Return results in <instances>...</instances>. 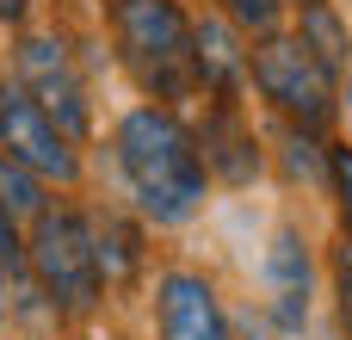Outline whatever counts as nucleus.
<instances>
[{
	"mask_svg": "<svg viewBox=\"0 0 352 340\" xmlns=\"http://www.w3.org/2000/svg\"><path fill=\"white\" fill-rule=\"evenodd\" d=\"M346 99H352V81H346Z\"/></svg>",
	"mask_w": 352,
	"mask_h": 340,
	"instance_id": "nucleus-20",
	"label": "nucleus"
},
{
	"mask_svg": "<svg viewBox=\"0 0 352 340\" xmlns=\"http://www.w3.org/2000/svg\"><path fill=\"white\" fill-rule=\"evenodd\" d=\"M223 19H229L235 31H260V37H272V25H278V0H223Z\"/></svg>",
	"mask_w": 352,
	"mask_h": 340,
	"instance_id": "nucleus-14",
	"label": "nucleus"
},
{
	"mask_svg": "<svg viewBox=\"0 0 352 340\" xmlns=\"http://www.w3.org/2000/svg\"><path fill=\"white\" fill-rule=\"evenodd\" d=\"M25 6H31V0H0V19H6V25H19V19H25Z\"/></svg>",
	"mask_w": 352,
	"mask_h": 340,
	"instance_id": "nucleus-18",
	"label": "nucleus"
},
{
	"mask_svg": "<svg viewBox=\"0 0 352 340\" xmlns=\"http://www.w3.org/2000/svg\"><path fill=\"white\" fill-rule=\"evenodd\" d=\"M328 186H334V204H340V229L352 242V149H328Z\"/></svg>",
	"mask_w": 352,
	"mask_h": 340,
	"instance_id": "nucleus-15",
	"label": "nucleus"
},
{
	"mask_svg": "<svg viewBox=\"0 0 352 340\" xmlns=\"http://www.w3.org/2000/svg\"><path fill=\"white\" fill-rule=\"evenodd\" d=\"M19 87L37 99V111L74 142L93 130V105H87V81L74 68V50L62 37H25L19 43Z\"/></svg>",
	"mask_w": 352,
	"mask_h": 340,
	"instance_id": "nucleus-5",
	"label": "nucleus"
},
{
	"mask_svg": "<svg viewBox=\"0 0 352 340\" xmlns=\"http://www.w3.org/2000/svg\"><path fill=\"white\" fill-rule=\"evenodd\" d=\"M266 285H272V310H278V322H285L291 334H303V322H309V248H303V235H297L291 223L272 235Z\"/></svg>",
	"mask_w": 352,
	"mask_h": 340,
	"instance_id": "nucleus-10",
	"label": "nucleus"
},
{
	"mask_svg": "<svg viewBox=\"0 0 352 340\" xmlns=\"http://www.w3.org/2000/svg\"><path fill=\"white\" fill-rule=\"evenodd\" d=\"M297 43H303L328 74H346L352 68V31H346V19H340L328 0H297Z\"/></svg>",
	"mask_w": 352,
	"mask_h": 340,
	"instance_id": "nucleus-11",
	"label": "nucleus"
},
{
	"mask_svg": "<svg viewBox=\"0 0 352 340\" xmlns=\"http://www.w3.org/2000/svg\"><path fill=\"white\" fill-rule=\"evenodd\" d=\"M192 68H198V87L217 93L223 105L248 87V50H241V31L223 12H210V19L192 25Z\"/></svg>",
	"mask_w": 352,
	"mask_h": 340,
	"instance_id": "nucleus-8",
	"label": "nucleus"
},
{
	"mask_svg": "<svg viewBox=\"0 0 352 340\" xmlns=\"http://www.w3.org/2000/svg\"><path fill=\"white\" fill-rule=\"evenodd\" d=\"M111 37L130 68V81L155 99H186L198 87L192 68V19L179 0H111Z\"/></svg>",
	"mask_w": 352,
	"mask_h": 340,
	"instance_id": "nucleus-2",
	"label": "nucleus"
},
{
	"mask_svg": "<svg viewBox=\"0 0 352 340\" xmlns=\"http://www.w3.org/2000/svg\"><path fill=\"white\" fill-rule=\"evenodd\" d=\"M6 304H12V297H6V273H0V322H6Z\"/></svg>",
	"mask_w": 352,
	"mask_h": 340,
	"instance_id": "nucleus-19",
	"label": "nucleus"
},
{
	"mask_svg": "<svg viewBox=\"0 0 352 340\" xmlns=\"http://www.w3.org/2000/svg\"><path fill=\"white\" fill-rule=\"evenodd\" d=\"M0 211L6 217H37L43 211V180L31 167H19L6 149H0Z\"/></svg>",
	"mask_w": 352,
	"mask_h": 340,
	"instance_id": "nucleus-13",
	"label": "nucleus"
},
{
	"mask_svg": "<svg viewBox=\"0 0 352 340\" xmlns=\"http://www.w3.org/2000/svg\"><path fill=\"white\" fill-rule=\"evenodd\" d=\"M248 81L297 124V130H322L334 118V74L297 43V37H266L248 56Z\"/></svg>",
	"mask_w": 352,
	"mask_h": 340,
	"instance_id": "nucleus-4",
	"label": "nucleus"
},
{
	"mask_svg": "<svg viewBox=\"0 0 352 340\" xmlns=\"http://www.w3.org/2000/svg\"><path fill=\"white\" fill-rule=\"evenodd\" d=\"M25 260H31L37 285L50 291V304L68 310V316H87V310L105 297V279H99V260H93L87 217H74V211H50V204H43V211L31 217Z\"/></svg>",
	"mask_w": 352,
	"mask_h": 340,
	"instance_id": "nucleus-3",
	"label": "nucleus"
},
{
	"mask_svg": "<svg viewBox=\"0 0 352 340\" xmlns=\"http://www.w3.org/2000/svg\"><path fill=\"white\" fill-rule=\"evenodd\" d=\"M19 254H25V242H19V229H12V217L0 211V266H19Z\"/></svg>",
	"mask_w": 352,
	"mask_h": 340,
	"instance_id": "nucleus-17",
	"label": "nucleus"
},
{
	"mask_svg": "<svg viewBox=\"0 0 352 340\" xmlns=\"http://www.w3.org/2000/svg\"><path fill=\"white\" fill-rule=\"evenodd\" d=\"M155 310H161V340H235L210 279L198 273H167L155 285Z\"/></svg>",
	"mask_w": 352,
	"mask_h": 340,
	"instance_id": "nucleus-7",
	"label": "nucleus"
},
{
	"mask_svg": "<svg viewBox=\"0 0 352 340\" xmlns=\"http://www.w3.org/2000/svg\"><path fill=\"white\" fill-rule=\"evenodd\" d=\"M118 167L142 204L148 223L173 229V223H192L198 204H204V161H198V142L192 130L167 111V105H136L124 124H118Z\"/></svg>",
	"mask_w": 352,
	"mask_h": 340,
	"instance_id": "nucleus-1",
	"label": "nucleus"
},
{
	"mask_svg": "<svg viewBox=\"0 0 352 340\" xmlns=\"http://www.w3.org/2000/svg\"><path fill=\"white\" fill-rule=\"evenodd\" d=\"M198 142V161H204V173H223L229 186H248L254 173H260V149H254V130L235 118V105H223L217 99V111L204 118V130L192 136Z\"/></svg>",
	"mask_w": 352,
	"mask_h": 340,
	"instance_id": "nucleus-9",
	"label": "nucleus"
},
{
	"mask_svg": "<svg viewBox=\"0 0 352 340\" xmlns=\"http://www.w3.org/2000/svg\"><path fill=\"white\" fill-rule=\"evenodd\" d=\"M87 235H93V260H99V279L118 285L142 266V248H136V229H124L118 217H87Z\"/></svg>",
	"mask_w": 352,
	"mask_h": 340,
	"instance_id": "nucleus-12",
	"label": "nucleus"
},
{
	"mask_svg": "<svg viewBox=\"0 0 352 340\" xmlns=\"http://www.w3.org/2000/svg\"><path fill=\"white\" fill-rule=\"evenodd\" d=\"M334 297H340V328L352 340V242L334 248Z\"/></svg>",
	"mask_w": 352,
	"mask_h": 340,
	"instance_id": "nucleus-16",
	"label": "nucleus"
},
{
	"mask_svg": "<svg viewBox=\"0 0 352 340\" xmlns=\"http://www.w3.org/2000/svg\"><path fill=\"white\" fill-rule=\"evenodd\" d=\"M0 149L19 167H31L37 180H56V186H74V173H80L74 142L37 111V99L25 87H6V81H0Z\"/></svg>",
	"mask_w": 352,
	"mask_h": 340,
	"instance_id": "nucleus-6",
	"label": "nucleus"
}]
</instances>
